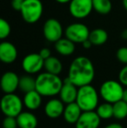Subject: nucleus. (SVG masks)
Here are the masks:
<instances>
[{"label": "nucleus", "instance_id": "b1692460", "mask_svg": "<svg viewBox=\"0 0 127 128\" xmlns=\"http://www.w3.org/2000/svg\"><path fill=\"white\" fill-rule=\"evenodd\" d=\"M93 10L100 15H106L110 13L112 9L111 0H92Z\"/></svg>", "mask_w": 127, "mask_h": 128}, {"label": "nucleus", "instance_id": "39448f33", "mask_svg": "<svg viewBox=\"0 0 127 128\" xmlns=\"http://www.w3.org/2000/svg\"><path fill=\"white\" fill-rule=\"evenodd\" d=\"M124 91L123 84L119 81L106 80L100 86L99 95L105 102L114 104L122 100Z\"/></svg>", "mask_w": 127, "mask_h": 128}, {"label": "nucleus", "instance_id": "cd10ccee", "mask_svg": "<svg viewBox=\"0 0 127 128\" xmlns=\"http://www.w3.org/2000/svg\"><path fill=\"white\" fill-rule=\"evenodd\" d=\"M116 57L120 63L127 64V47L123 46V47L119 48L116 52Z\"/></svg>", "mask_w": 127, "mask_h": 128}, {"label": "nucleus", "instance_id": "4468645a", "mask_svg": "<svg viewBox=\"0 0 127 128\" xmlns=\"http://www.w3.org/2000/svg\"><path fill=\"white\" fill-rule=\"evenodd\" d=\"M18 75L14 72H6L1 78V88L4 93H14L19 86Z\"/></svg>", "mask_w": 127, "mask_h": 128}, {"label": "nucleus", "instance_id": "473e14b6", "mask_svg": "<svg viewBox=\"0 0 127 128\" xmlns=\"http://www.w3.org/2000/svg\"><path fill=\"white\" fill-rule=\"evenodd\" d=\"M104 128H124V127L122 126V125H120L119 123H111Z\"/></svg>", "mask_w": 127, "mask_h": 128}, {"label": "nucleus", "instance_id": "9b49d317", "mask_svg": "<svg viewBox=\"0 0 127 128\" xmlns=\"http://www.w3.org/2000/svg\"><path fill=\"white\" fill-rule=\"evenodd\" d=\"M101 123V118L96 111L83 112L77 123L75 128H98Z\"/></svg>", "mask_w": 127, "mask_h": 128}, {"label": "nucleus", "instance_id": "0eeeda50", "mask_svg": "<svg viewBox=\"0 0 127 128\" xmlns=\"http://www.w3.org/2000/svg\"><path fill=\"white\" fill-rule=\"evenodd\" d=\"M90 32L89 28L85 24L73 23L65 28L64 35L75 44H82L84 41L89 38Z\"/></svg>", "mask_w": 127, "mask_h": 128}, {"label": "nucleus", "instance_id": "6e6552de", "mask_svg": "<svg viewBox=\"0 0 127 128\" xmlns=\"http://www.w3.org/2000/svg\"><path fill=\"white\" fill-rule=\"evenodd\" d=\"M92 10V0H71L69 3V12L74 18H85Z\"/></svg>", "mask_w": 127, "mask_h": 128}, {"label": "nucleus", "instance_id": "ddd939ff", "mask_svg": "<svg viewBox=\"0 0 127 128\" xmlns=\"http://www.w3.org/2000/svg\"><path fill=\"white\" fill-rule=\"evenodd\" d=\"M78 90V86H75L67 77L64 80V84L62 86L61 90H60L59 94H58L59 95V98L65 104L76 102Z\"/></svg>", "mask_w": 127, "mask_h": 128}, {"label": "nucleus", "instance_id": "7c9ffc66", "mask_svg": "<svg viewBox=\"0 0 127 128\" xmlns=\"http://www.w3.org/2000/svg\"><path fill=\"white\" fill-rule=\"evenodd\" d=\"M24 0H11V6L15 10H20L21 5Z\"/></svg>", "mask_w": 127, "mask_h": 128}, {"label": "nucleus", "instance_id": "f8f14e48", "mask_svg": "<svg viewBox=\"0 0 127 128\" xmlns=\"http://www.w3.org/2000/svg\"><path fill=\"white\" fill-rule=\"evenodd\" d=\"M64 108V103L60 98H52L44 104V114L52 120L58 118L63 115Z\"/></svg>", "mask_w": 127, "mask_h": 128}, {"label": "nucleus", "instance_id": "2f4dec72", "mask_svg": "<svg viewBox=\"0 0 127 128\" xmlns=\"http://www.w3.org/2000/svg\"><path fill=\"white\" fill-rule=\"evenodd\" d=\"M82 46H83V47L85 48V49H90L91 47H92L93 44H92V43L90 41V39H86L85 41H84L83 43H82Z\"/></svg>", "mask_w": 127, "mask_h": 128}, {"label": "nucleus", "instance_id": "423d86ee", "mask_svg": "<svg viewBox=\"0 0 127 128\" xmlns=\"http://www.w3.org/2000/svg\"><path fill=\"white\" fill-rule=\"evenodd\" d=\"M24 101L15 93H5L1 100V109L5 116L17 118L23 112Z\"/></svg>", "mask_w": 127, "mask_h": 128}, {"label": "nucleus", "instance_id": "a878e982", "mask_svg": "<svg viewBox=\"0 0 127 128\" xmlns=\"http://www.w3.org/2000/svg\"><path fill=\"white\" fill-rule=\"evenodd\" d=\"M10 26L7 20L3 18L0 19V38L5 39L10 36Z\"/></svg>", "mask_w": 127, "mask_h": 128}, {"label": "nucleus", "instance_id": "dca6fc26", "mask_svg": "<svg viewBox=\"0 0 127 128\" xmlns=\"http://www.w3.org/2000/svg\"><path fill=\"white\" fill-rule=\"evenodd\" d=\"M82 112H83V111L79 107V106L77 104V102L67 104L65 106L63 113L64 121L68 124H71V125L76 124L79 117L81 116Z\"/></svg>", "mask_w": 127, "mask_h": 128}, {"label": "nucleus", "instance_id": "6ab92c4d", "mask_svg": "<svg viewBox=\"0 0 127 128\" xmlns=\"http://www.w3.org/2000/svg\"><path fill=\"white\" fill-rule=\"evenodd\" d=\"M55 50L62 56H71L75 52V43L67 38H61L55 43Z\"/></svg>", "mask_w": 127, "mask_h": 128}, {"label": "nucleus", "instance_id": "c85d7f7f", "mask_svg": "<svg viewBox=\"0 0 127 128\" xmlns=\"http://www.w3.org/2000/svg\"><path fill=\"white\" fill-rule=\"evenodd\" d=\"M119 80L123 86H127V64H125V66L119 72Z\"/></svg>", "mask_w": 127, "mask_h": 128}, {"label": "nucleus", "instance_id": "f03ea898", "mask_svg": "<svg viewBox=\"0 0 127 128\" xmlns=\"http://www.w3.org/2000/svg\"><path fill=\"white\" fill-rule=\"evenodd\" d=\"M64 81L58 75L44 72L36 78V90L43 97H52L58 95Z\"/></svg>", "mask_w": 127, "mask_h": 128}, {"label": "nucleus", "instance_id": "f257e3e1", "mask_svg": "<svg viewBox=\"0 0 127 128\" xmlns=\"http://www.w3.org/2000/svg\"><path fill=\"white\" fill-rule=\"evenodd\" d=\"M67 77L78 87L92 84L95 77L93 63L85 56L77 57L70 64Z\"/></svg>", "mask_w": 127, "mask_h": 128}, {"label": "nucleus", "instance_id": "e433bc0d", "mask_svg": "<svg viewBox=\"0 0 127 128\" xmlns=\"http://www.w3.org/2000/svg\"><path fill=\"white\" fill-rule=\"evenodd\" d=\"M122 4L123 7L125 8V10H127V0H122Z\"/></svg>", "mask_w": 127, "mask_h": 128}, {"label": "nucleus", "instance_id": "412c9836", "mask_svg": "<svg viewBox=\"0 0 127 128\" xmlns=\"http://www.w3.org/2000/svg\"><path fill=\"white\" fill-rule=\"evenodd\" d=\"M89 39L93 46H102L108 40V33L102 28H96L90 32Z\"/></svg>", "mask_w": 127, "mask_h": 128}, {"label": "nucleus", "instance_id": "c9c22d12", "mask_svg": "<svg viewBox=\"0 0 127 128\" xmlns=\"http://www.w3.org/2000/svg\"><path fill=\"white\" fill-rule=\"evenodd\" d=\"M55 1L58 2V3H59V4H64L70 3L71 0H55Z\"/></svg>", "mask_w": 127, "mask_h": 128}, {"label": "nucleus", "instance_id": "f704fd0d", "mask_svg": "<svg viewBox=\"0 0 127 128\" xmlns=\"http://www.w3.org/2000/svg\"><path fill=\"white\" fill-rule=\"evenodd\" d=\"M122 100L127 103V88H126V89H125L124 93H123V98H122Z\"/></svg>", "mask_w": 127, "mask_h": 128}, {"label": "nucleus", "instance_id": "393cba45", "mask_svg": "<svg viewBox=\"0 0 127 128\" xmlns=\"http://www.w3.org/2000/svg\"><path fill=\"white\" fill-rule=\"evenodd\" d=\"M113 118L119 120L127 118V103L123 100L113 104Z\"/></svg>", "mask_w": 127, "mask_h": 128}, {"label": "nucleus", "instance_id": "7ed1b4c3", "mask_svg": "<svg viewBox=\"0 0 127 128\" xmlns=\"http://www.w3.org/2000/svg\"><path fill=\"white\" fill-rule=\"evenodd\" d=\"M98 93L93 86L90 84L78 87L76 102L83 112L95 111L98 106Z\"/></svg>", "mask_w": 127, "mask_h": 128}, {"label": "nucleus", "instance_id": "1a4fd4ad", "mask_svg": "<svg viewBox=\"0 0 127 128\" xmlns=\"http://www.w3.org/2000/svg\"><path fill=\"white\" fill-rule=\"evenodd\" d=\"M43 33L47 41L51 43H56L63 36V26L58 19L49 18L44 24Z\"/></svg>", "mask_w": 127, "mask_h": 128}, {"label": "nucleus", "instance_id": "4be33fe9", "mask_svg": "<svg viewBox=\"0 0 127 128\" xmlns=\"http://www.w3.org/2000/svg\"><path fill=\"white\" fill-rule=\"evenodd\" d=\"M18 89L24 93L36 90V78H34L31 74H26L20 77Z\"/></svg>", "mask_w": 127, "mask_h": 128}, {"label": "nucleus", "instance_id": "2eb2a0df", "mask_svg": "<svg viewBox=\"0 0 127 128\" xmlns=\"http://www.w3.org/2000/svg\"><path fill=\"white\" fill-rule=\"evenodd\" d=\"M17 58V50L12 43L3 41L0 44V60L4 64H12Z\"/></svg>", "mask_w": 127, "mask_h": 128}, {"label": "nucleus", "instance_id": "c756f323", "mask_svg": "<svg viewBox=\"0 0 127 128\" xmlns=\"http://www.w3.org/2000/svg\"><path fill=\"white\" fill-rule=\"evenodd\" d=\"M38 53L40 54V56H41V57H42L44 59L48 58L51 57V50H50L49 48H46V47L42 48V49H41L40 51H39Z\"/></svg>", "mask_w": 127, "mask_h": 128}, {"label": "nucleus", "instance_id": "a211bd4d", "mask_svg": "<svg viewBox=\"0 0 127 128\" xmlns=\"http://www.w3.org/2000/svg\"><path fill=\"white\" fill-rule=\"evenodd\" d=\"M17 121L19 128H37L38 124L37 118L31 111H23L17 117Z\"/></svg>", "mask_w": 127, "mask_h": 128}, {"label": "nucleus", "instance_id": "5701e85b", "mask_svg": "<svg viewBox=\"0 0 127 128\" xmlns=\"http://www.w3.org/2000/svg\"><path fill=\"white\" fill-rule=\"evenodd\" d=\"M96 112L101 120H110L113 117V104L109 102H105L98 104Z\"/></svg>", "mask_w": 127, "mask_h": 128}, {"label": "nucleus", "instance_id": "f3484780", "mask_svg": "<svg viewBox=\"0 0 127 128\" xmlns=\"http://www.w3.org/2000/svg\"><path fill=\"white\" fill-rule=\"evenodd\" d=\"M42 98L43 96L37 90H33L24 93L23 101L24 106L29 111H36L42 104Z\"/></svg>", "mask_w": 127, "mask_h": 128}, {"label": "nucleus", "instance_id": "bb28decb", "mask_svg": "<svg viewBox=\"0 0 127 128\" xmlns=\"http://www.w3.org/2000/svg\"><path fill=\"white\" fill-rule=\"evenodd\" d=\"M17 118L15 117H10V116H5L3 121V128H17Z\"/></svg>", "mask_w": 127, "mask_h": 128}, {"label": "nucleus", "instance_id": "72a5a7b5", "mask_svg": "<svg viewBox=\"0 0 127 128\" xmlns=\"http://www.w3.org/2000/svg\"><path fill=\"white\" fill-rule=\"evenodd\" d=\"M121 38L125 40H127V29H125L121 33Z\"/></svg>", "mask_w": 127, "mask_h": 128}, {"label": "nucleus", "instance_id": "4c0bfd02", "mask_svg": "<svg viewBox=\"0 0 127 128\" xmlns=\"http://www.w3.org/2000/svg\"><path fill=\"white\" fill-rule=\"evenodd\" d=\"M63 128H65V127H63Z\"/></svg>", "mask_w": 127, "mask_h": 128}, {"label": "nucleus", "instance_id": "aec40b11", "mask_svg": "<svg viewBox=\"0 0 127 128\" xmlns=\"http://www.w3.org/2000/svg\"><path fill=\"white\" fill-rule=\"evenodd\" d=\"M44 68L45 72L59 75L61 73L62 70H63V64L58 58L51 56L48 58L44 59Z\"/></svg>", "mask_w": 127, "mask_h": 128}, {"label": "nucleus", "instance_id": "9d476101", "mask_svg": "<svg viewBox=\"0 0 127 128\" xmlns=\"http://www.w3.org/2000/svg\"><path fill=\"white\" fill-rule=\"evenodd\" d=\"M44 66V59L39 53H30L23 58L22 68L27 74H36L42 71Z\"/></svg>", "mask_w": 127, "mask_h": 128}, {"label": "nucleus", "instance_id": "20e7f679", "mask_svg": "<svg viewBox=\"0 0 127 128\" xmlns=\"http://www.w3.org/2000/svg\"><path fill=\"white\" fill-rule=\"evenodd\" d=\"M19 12L24 22L32 24L41 18L44 12V5L41 0H24Z\"/></svg>", "mask_w": 127, "mask_h": 128}]
</instances>
